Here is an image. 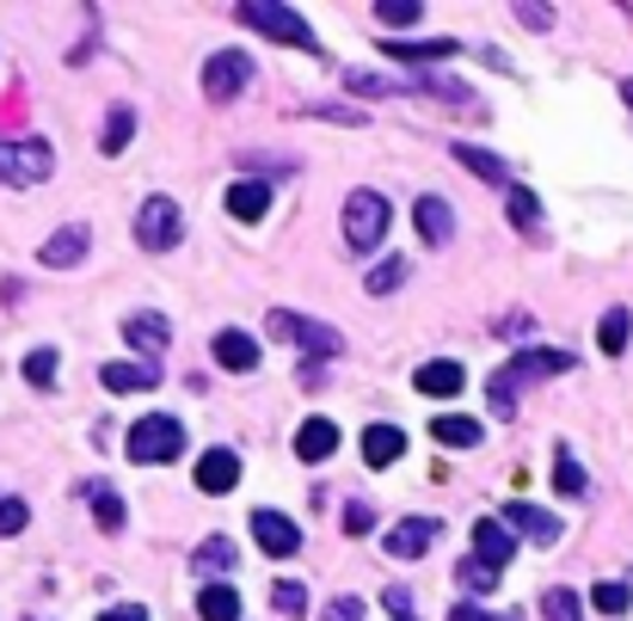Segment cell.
<instances>
[{
	"instance_id": "4dcf8cb0",
	"label": "cell",
	"mask_w": 633,
	"mask_h": 621,
	"mask_svg": "<svg viewBox=\"0 0 633 621\" xmlns=\"http://www.w3.org/2000/svg\"><path fill=\"white\" fill-rule=\"evenodd\" d=\"M406 271H412L406 259H382V264L370 271V295H394V290L406 283Z\"/></svg>"
},
{
	"instance_id": "5b68a950",
	"label": "cell",
	"mask_w": 633,
	"mask_h": 621,
	"mask_svg": "<svg viewBox=\"0 0 633 621\" xmlns=\"http://www.w3.org/2000/svg\"><path fill=\"white\" fill-rule=\"evenodd\" d=\"M179 234H185V222H179V203H172V197H148L136 210L142 252H172V247H179Z\"/></svg>"
},
{
	"instance_id": "cb8c5ba5",
	"label": "cell",
	"mask_w": 633,
	"mask_h": 621,
	"mask_svg": "<svg viewBox=\"0 0 633 621\" xmlns=\"http://www.w3.org/2000/svg\"><path fill=\"white\" fill-rule=\"evenodd\" d=\"M455 160H462L474 179H486V185H505V160L486 155V148H474V142H455Z\"/></svg>"
},
{
	"instance_id": "52a82bcc",
	"label": "cell",
	"mask_w": 633,
	"mask_h": 621,
	"mask_svg": "<svg viewBox=\"0 0 633 621\" xmlns=\"http://www.w3.org/2000/svg\"><path fill=\"white\" fill-rule=\"evenodd\" d=\"M271 332H278V339H290V345H302V351H314V358H339V351H344V339H339L332 327H320V320H302V314H290V308L271 314Z\"/></svg>"
},
{
	"instance_id": "7bdbcfd3",
	"label": "cell",
	"mask_w": 633,
	"mask_h": 621,
	"mask_svg": "<svg viewBox=\"0 0 633 621\" xmlns=\"http://www.w3.org/2000/svg\"><path fill=\"white\" fill-rule=\"evenodd\" d=\"M25 529V505L19 498H0V535H19Z\"/></svg>"
},
{
	"instance_id": "8fae6325",
	"label": "cell",
	"mask_w": 633,
	"mask_h": 621,
	"mask_svg": "<svg viewBox=\"0 0 633 621\" xmlns=\"http://www.w3.org/2000/svg\"><path fill=\"white\" fill-rule=\"evenodd\" d=\"M87 240H93V234H87V222H68L63 234H49L44 247H37V259H44L49 271H75V264L87 259Z\"/></svg>"
},
{
	"instance_id": "d6986e66",
	"label": "cell",
	"mask_w": 633,
	"mask_h": 621,
	"mask_svg": "<svg viewBox=\"0 0 633 621\" xmlns=\"http://www.w3.org/2000/svg\"><path fill=\"white\" fill-rule=\"evenodd\" d=\"M124 339L136 345V351H148V358H160V351L172 345V327L160 320V314H129V320H124Z\"/></svg>"
},
{
	"instance_id": "ac0fdd59",
	"label": "cell",
	"mask_w": 633,
	"mask_h": 621,
	"mask_svg": "<svg viewBox=\"0 0 633 621\" xmlns=\"http://www.w3.org/2000/svg\"><path fill=\"white\" fill-rule=\"evenodd\" d=\"M505 523L517 529V535H529V542H559V517H547V511H535V505H505Z\"/></svg>"
},
{
	"instance_id": "b9f144b4",
	"label": "cell",
	"mask_w": 633,
	"mask_h": 621,
	"mask_svg": "<svg viewBox=\"0 0 633 621\" xmlns=\"http://www.w3.org/2000/svg\"><path fill=\"white\" fill-rule=\"evenodd\" d=\"M370 529H375L370 505H344V535H370Z\"/></svg>"
},
{
	"instance_id": "ab89813d",
	"label": "cell",
	"mask_w": 633,
	"mask_h": 621,
	"mask_svg": "<svg viewBox=\"0 0 633 621\" xmlns=\"http://www.w3.org/2000/svg\"><path fill=\"white\" fill-rule=\"evenodd\" d=\"M93 505H99V529H124V498L117 493H93Z\"/></svg>"
},
{
	"instance_id": "74e56055",
	"label": "cell",
	"mask_w": 633,
	"mask_h": 621,
	"mask_svg": "<svg viewBox=\"0 0 633 621\" xmlns=\"http://www.w3.org/2000/svg\"><path fill=\"white\" fill-rule=\"evenodd\" d=\"M25 382L49 388V382H56V351H32V358H25Z\"/></svg>"
},
{
	"instance_id": "484cf974",
	"label": "cell",
	"mask_w": 633,
	"mask_h": 621,
	"mask_svg": "<svg viewBox=\"0 0 633 621\" xmlns=\"http://www.w3.org/2000/svg\"><path fill=\"white\" fill-rule=\"evenodd\" d=\"M628 332H633V314H628V308H609V314L597 320V345L609 351V358H621V351H628Z\"/></svg>"
},
{
	"instance_id": "681fc988",
	"label": "cell",
	"mask_w": 633,
	"mask_h": 621,
	"mask_svg": "<svg viewBox=\"0 0 633 621\" xmlns=\"http://www.w3.org/2000/svg\"><path fill=\"white\" fill-rule=\"evenodd\" d=\"M406 621H412V616H406Z\"/></svg>"
},
{
	"instance_id": "f546056e",
	"label": "cell",
	"mask_w": 633,
	"mask_h": 621,
	"mask_svg": "<svg viewBox=\"0 0 633 621\" xmlns=\"http://www.w3.org/2000/svg\"><path fill=\"white\" fill-rule=\"evenodd\" d=\"M505 203H510V222H517L523 234H535V228H541V203L529 197L523 185H510V191H505Z\"/></svg>"
},
{
	"instance_id": "bcb514c9",
	"label": "cell",
	"mask_w": 633,
	"mask_h": 621,
	"mask_svg": "<svg viewBox=\"0 0 633 621\" xmlns=\"http://www.w3.org/2000/svg\"><path fill=\"white\" fill-rule=\"evenodd\" d=\"M387 609H394V616H412V597H406V585H387Z\"/></svg>"
},
{
	"instance_id": "836d02e7",
	"label": "cell",
	"mask_w": 633,
	"mask_h": 621,
	"mask_svg": "<svg viewBox=\"0 0 633 621\" xmlns=\"http://www.w3.org/2000/svg\"><path fill=\"white\" fill-rule=\"evenodd\" d=\"M344 87H351V93H375V99L406 93V80H387V75H344Z\"/></svg>"
},
{
	"instance_id": "c3c4849f",
	"label": "cell",
	"mask_w": 633,
	"mask_h": 621,
	"mask_svg": "<svg viewBox=\"0 0 633 621\" xmlns=\"http://www.w3.org/2000/svg\"><path fill=\"white\" fill-rule=\"evenodd\" d=\"M621 93H628V105H633V80H628V87H621Z\"/></svg>"
},
{
	"instance_id": "7402d4cb",
	"label": "cell",
	"mask_w": 633,
	"mask_h": 621,
	"mask_svg": "<svg viewBox=\"0 0 633 621\" xmlns=\"http://www.w3.org/2000/svg\"><path fill=\"white\" fill-rule=\"evenodd\" d=\"M264 210H271V185H264V179H240V185L228 191V216L264 222Z\"/></svg>"
},
{
	"instance_id": "30bf717a",
	"label": "cell",
	"mask_w": 633,
	"mask_h": 621,
	"mask_svg": "<svg viewBox=\"0 0 633 621\" xmlns=\"http://www.w3.org/2000/svg\"><path fill=\"white\" fill-rule=\"evenodd\" d=\"M252 535H259V547L271 560H290L295 547H302V529H295L283 511H252Z\"/></svg>"
},
{
	"instance_id": "f1b7e54d",
	"label": "cell",
	"mask_w": 633,
	"mask_h": 621,
	"mask_svg": "<svg viewBox=\"0 0 633 621\" xmlns=\"http://www.w3.org/2000/svg\"><path fill=\"white\" fill-rule=\"evenodd\" d=\"M431 431H437V443H449V450H474V443H479V425L474 419H455V413L437 419Z\"/></svg>"
},
{
	"instance_id": "ffe728a7",
	"label": "cell",
	"mask_w": 633,
	"mask_h": 621,
	"mask_svg": "<svg viewBox=\"0 0 633 621\" xmlns=\"http://www.w3.org/2000/svg\"><path fill=\"white\" fill-rule=\"evenodd\" d=\"M400 455H406L400 425H370V431H363V462L370 467H387V462H400Z\"/></svg>"
},
{
	"instance_id": "603a6c76",
	"label": "cell",
	"mask_w": 633,
	"mask_h": 621,
	"mask_svg": "<svg viewBox=\"0 0 633 621\" xmlns=\"http://www.w3.org/2000/svg\"><path fill=\"white\" fill-rule=\"evenodd\" d=\"M418 234H425V247H443L449 234H455V216H449V203L443 197H418Z\"/></svg>"
},
{
	"instance_id": "7a4b0ae2",
	"label": "cell",
	"mask_w": 633,
	"mask_h": 621,
	"mask_svg": "<svg viewBox=\"0 0 633 621\" xmlns=\"http://www.w3.org/2000/svg\"><path fill=\"white\" fill-rule=\"evenodd\" d=\"M129 462H142V467H155V462H172V455L185 450V425L179 419H167V413H148V419H136L129 425Z\"/></svg>"
},
{
	"instance_id": "7dc6e473",
	"label": "cell",
	"mask_w": 633,
	"mask_h": 621,
	"mask_svg": "<svg viewBox=\"0 0 633 621\" xmlns=\"http://www.w3.org/2000/svg\"><path fill=\"white\" fill-rule=\"evenodd\" d=\"M99 621H148V609H136V603H117V609H105Z\"/></svg>"
},
{
	"instance_id": "9a60e30c",
	"label": "cell",
	"mask_w": 633,
	"mask_h": 621,
	"mask_svg": "<svg viewBox=\"0 0 633 621\" xmlns=\"http://www.w3.org/2000/svg\"><path fill=\"white\" fill-rule=\"evenodd\" d=\"M382 49L394 56V63L425 68V63H449V56H455V37H418V44H406V37H387Z\"/></svg>"
},
{
	"instance_id": "5bb4252c",
	"label": "cell",
	"mask_w": 633,
	"mask_h": 621,
	"mask_svg": "<svg viewBox=\"0 0 633 621\" xmlns=\"http://www.w3.org/2000/svg\"><path fill=\"white\" fill-rule=\"evenodd\" d=\"M197 486H203V493H234V486H240V455H234V450H203Z\"/></svg>"
},
{
	"instance_id": "8d00e7d4",
	"label": "cell",
	"mask_w": 633,
	"mask_h": 621,
	"mask_svg": "<svg viewBox=\"0 0 633 621\" xmlns=\"http://www.w3.org/2000/svg\"><path fill=\"white\" fill-rule=\"evenodd\" d=\"M590 603H597L602 616H621V609L633 603V590L628 585H597V590H590Z\"/></svg>"
},
{
	"instance_id": "83f0119b",
	"label": "cell",
	"mask_w": 633,
	"mask_h": 621,
	"mask_svg": "<svg viewBox=\"0 0 633 621\" xmlns=\"http://www.w3.org/2000/svg\"><path fill=\"white\" fill-rule=\"evenodd\" d=\"M129 136H136V111H129V105H117V111L105 117V129H99V148H105V155H124V148H129Z\"/></svg>"
},
{
	"instance_id": "44dd1931",
	"label": "cell",
	"mask_w": 633,
	"mask_h": 621,
	"mask_svg": "<svg viewBox=\"0 0 633 621\" xmlns=\"http://www.w3.org/2000/svg\"><path fill=\"white\" fill-rule=\"evenodd\" d=\"M332 450H339V425L332 419H308L295 431V455H302V462H326Z\"/></svg>"
},
{
	"instance_id": "1f68e13d",
	"label": "cell",
	"mask_w": 633,
	"mask_h": 621,
	"mask_svg": "<svg viewBox=\"0 0 633 621\" xmlns=\"http://www.w3.org/2000/svg\"><path fill=\"white\" fill-rule=\"evenodd\" d=\"M462 585H467V590H498V585H505V573H498V566H486L479 554H467V560H462Z\"/></svg>"
},
{
	"instance_id": "f35d334b",
	"label": "cell",
	"mask_w": 633,
	"mask_h": 621,
	"mask_svg": "<svg viewBox=\"0 0 633 621\" xmlns=\"http://www.w3.org/2000/svg\"><path fill=\"white\" fill-rule=\"evenodd\" d=\"M418 13H425L418 0H382L375 7V19H387V25H418Z\"/></svg>"
},
{
	"instance_id": "277c9868",
	"label": "cell",
	"mask_w": 633,
	"mask_h": 621,
	"mask_svg": "<svg viewBox=\"0 0 633 621\" xmlns=\"http://www.w3.org/2000/svg\"><path fill=\"white\" fill-rule=\"evenodd\" d=\"M240 19H247L252 32L278 37V44L314 49V32H308V19H302V13H290V7H271V0H247V7H240Z\"/></svg>"
},
{
	"instance_id": "9c48e42d",
	"label": "cell",
	"mask_w": 633,
	"mask_h": 621,
	"mask_svg": "<svg viewBox=\"0 0 633 621\" xmlns=\"http://www.w3.org/2000/svg\"><path fill=\"white\" fill-rule=\"evenodd\" d=\"M474 554L486 560V566H498V573H505L510 554H517V529H510L505 517H474Z\"/></svg>"
},
{
	"instance_id": "4316f807",
	"label": "cell",
	"mask_w": 633,
	"mask_h": 621,
	"mask_svg": "<svg viewBox=\"0 0 633 621\" xmlns=\"http://www.w3.org/2000/svg\"><path fill=\"white\" fill-rule=\"evenodd\" d=\"M197 616H203V621H240V597H234L228 585H203Z\"/></svg>"
},
{
	"instance_id": "d590c367",
	"label": "cell",
	"mask_w": 633,
	"mask_h": 621,
	"mask_svg": "<svg viewBox=\"0 0 633 621\" xmlns=\"http://www.w3.org/2000/svg\"><path fill=\"white\" fill-rule=\"evenodd\" d=\"M541 609H547V621H578V597H572L566 585L547 590V597H541Z\"/></svg>"
},
{
	"instance_id": "d6a6232c",
	"label": "cell",
	"mask_w": 633,
	"mask_h": 621,
	"mask_svg": "<svg viewBox=\"0 0 633 621\" xmlns=\"http://www.w3.org/2000/svg\"><path fill=\"white\" fill-rule=\"evenodd\" d=\"M197 566H203V573H228V566H234V542H228V535H210V542L197 547Z\"/></svg>"
},
{
	"instance_id": "8992f818",
	"label": "cell",
	"mask_w": 633,
	"mask_h": 621,
	"mask_svg": "<svg viewBox=\"0 0 633 621\" xmlns=\"http://www.w3.org/2000/svg\"><path fill=\"white\" fill-rule=\"evenodd\" d=\"M49 172H56V155H49V142H7L0 148V179H19V185H44Z\"/></svg>"
},
{
	"instance_id": "60d3db41",
	"label": "cell",
	"mask_w": 633,
	"mask_h": 621,
	"mask_svg": "<svg viewBox=\"0 0 633 621\" xmlns=\"http://www.w3.org/2000/svg\"><path fill=\"white\" fill-rule=\"evenodd\" d=\"M271 603H278L283 616H302V609H308V590H302V585H278V590H271Z\"/></svg>"
},
{
	"instance_id": "7c38bea8",
	"label": "cell",
	"mask_w": 633,
	"mask_h": 621,
	"mask_svg": "<svg viewBox=\"0 0 633 621\" xmlns=\"http://www.w3.org/2000/svg\"><path fill=\"white\" fill-rule=\"evenodd\" d=\"M412 388H418V394H431V400H449V394H462V388H467V370H462V363H449V358H431L425 370L412 375Z\"/></svg>"
},
{
	"instance_id": "f6af8a7d",
	"label": "cell",
	"mask_w": 633,
	"mask_h": 621,
	"mask_svg": "<svg viewBox=\"0 0 633 621\" xmlns=\"http://www.w3.org/2000/svg\"><path fill=\"white\" fill-rule=\"evenodd\" d=\"M517 19H523L529 32H547V25H554V13H547V7H517Z\"/></svg>"
},
{
	"instance_id": "e575fe53",
	"label": "cell",
	"mask_w": 633,
	"mask_h": 621,
	"mask_svg": "<svg viewBox=\"0 0 633 621\" xmlns=\"http://www.w3.org/2000/svg\"><path fill=\"white\" fill-rule=\"evenodd\" d=\"M554 486H559V493H585V467L572 462V450L554 455Z\"/></svg>"
},
{
	"instance_id": "d4e9b609",
	"label": "cell",
	"mask_w": 633,
	"mask_h": 621,
	"mask_svg": "<svg viewBox=\"0 0 633 621\" xmlns=\"http://www.w3.org/2000/svg\"><path fill=\"white\" fill-rule=\"evenodd\" d=\"M406 87H418V93L443 99V105H474V93H467L462 80H449V75H406Z\"/></svg>"
},
{
	"instance_id": "6da1fadb",
	"label": "cell",
	"mask_w": 633,
	"mask_h": 621,
	"mask_svg": "<svg viewBox=\"0 0 633 621\" xmlns=\"http://www.w3.org/2000/svg\"><path fill=\"white\" fill-rule=\"evenodd\" d=\"M572 370V351H517V358L505 363V370L493 375V388H486V400H493L498 419H510L517 413V388H529V382H547V375Z\"/></svg>"
},
{
	"instance_id": "ee69618b",
	"label": "cell",
	"mask_w": 633,
	"mask_h": 621,
	"mask_svg": "<svg viewBox=\"0 0 633 621\" xmlns=\"http://www.w3.org/2000/svg\"><path fill=\"white\" fill-rule=\"evenodd\" d=\"M370 609H363V597H339V603L326 609V621H363Z\"/></svg>"
},
{
	"instance_id": "e0dca14e",
	"label": "cell",
	"mask_w": 633,
	"mask_h": 621,
	"mask_svg": "<svg viewBox=\"0 0 633 621\" xmlns=\"http://www.w3.org/2000/svg\"><path fill=\"white\" fill-rule=\"evenodd\" d=\"M431 542H437V523H431V517H412V523L387 529V554H394V560H418Z\"/></svg>"
},
{
	"instance_id": "2e32d148",
	"label": "cell",
	"mask_w": 633,
	"mask_h": 621,
	"mask_svg": "<svg viewBox=\"0 0 633 621\" xmlns=\"http://www.w3.org/2000/svg\"><path fill=\"white\" fill-rule=\"evenodd\" d=\"M216 363L234 370V375H247V370H259V345H252L240 327H222L216 332Z\"/></svg>"
},
{
	"instance_id": "4fadbf2b",
	"label": "cell",
	"mask_w": 633,
	"mask_h": 621,
	"mask_svg": "<svg viewBox=\"0 0 633 621\" xmlns=\"http://www.w3.org/2000/svg\"><path fill=\"white\" fill-rule=\"evenodd\" d=\"M99 382L111 394H148V388H160V363H105Z\"/></svg>"
},
{
	"instance_id": "ba28073f",
	"label": "cell",
	"mask_w": 633,
	"mask_h": 621,
	"mask_svg": "<svg viewBox=\"0 0 633 621\" xmlns=\"http://www.w3.org/2000/svg\"><path fill=\"white\" fill-rule=\"evenodd\" d=\"M247 80H252V63L240 56V49H222V56H210L203 63V93L216 99H234V93H247Z\"/></svg>"
},
{
	"instance_id": "3957f363",
	"label": "cell",
	"mask_w": 633,
	"mask_h": 621,
	"mask_svg": "<svg viewBox=\"0 0 633 621\" xmlns=\"http://www.w3.org/2000/svg\"><path fill=\"white\" fill-rule=\"evenodd\" d=\"M382 234H387V197L382 191H351V197H344V240H351L357 252H370Z\"/></svg>"
}]
</instances>
